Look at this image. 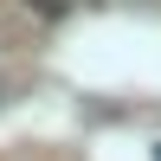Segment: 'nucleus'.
Returning a JSON list of instances; mask_svg holds the SVG:
<instances>
[{
    "mask_svg": "<svg viewBox=\"0 0 161 161\" xmlns=\"http://www.w3.org/2000/svg\"><path fill=\"white\" fill-rule=\"evenodd\" d=\"M26 7H39V13H64V0H26Z\"/></svg>",
    "mask_w": 161,
    "mask_h": 161,
    "instance_id": "obj_1",
    "label": "nucleus"
}]
</instances>
